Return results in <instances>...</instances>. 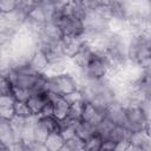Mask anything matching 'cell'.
<instances>
[{
    "label": "cell",
    "mask_w": 151,
    "mask_h": 151,
    "mask_svg": "<svg viewBox=\"0 0 151 151\" xmlns=\"http://www.w3.org/2000/svg\"><path fill=\"white\" fill-rule=\"evenodd\" d=\"M65 139L63 138V136L59 132H53L50 133L47 136V138L45 139V146L48 151H59L63 149Z\"/></svg>",
    "instance_id": "obj_10"
},
{
    "label": "cell",
    "mask_w": 151,
    "mask_h": 151,
    "mask_svg": "<svg viewBox=\"0 0 151 151\" xmlns=\"http://www.w3.org/2000/svg\"><path fill=\"white\" fill-rule=\"evenodd\" d=\"M81 111H83V101L71 104L67 117H70L73 120H81Z\"/></svg>",
    "instance_id": "obj_16"
},
{
    "label": "cell",
    "mask_w": 151,
    "mask_h": 151,
    "mask_svg": "<svg viewBox=\"0 0 151 151\" xmlns=\"http://www.w3.org/2000/svg\"><path fill=\"white\" fill-rule=\"evenodd\" d=\"M6 28H9V27L7 26V22H6V20H5L4 14H2V13H0V31L6 29Z\"/></svg>",
    "instance_id": "obj_21"
},
{
    "label": "cell",
    "mask_w": 151,
    "mask_h": 151,
    "mask_svg": "<svg viewBox=\"0 0 151 151\" xmlns=\"http://www.w3.org/2000/svg\"><path fill=\"white\" fill-rule=\"evenodd\" d=\"M26 1L32 4V5H39V4H42V2H45L47 0H26Z\"/></svg>",
    "instance_id": "obj_22"
},
{
    "label": "cell",
    "mask_w": 151,
    "mask_h": 151,
    "mask_svg": "<svg viewBox=\"0 0 151 151\" xmlns=\"http://www.w3.org/2000/svg\"><path fill=\"white\" fill-rule=\"evenodd\" d=\"M0 150H8V147H7L1 140H0Z\"/></svg>",
    "instance_id": "obj_23"
},
{
    "label": "cell",
    "mask_w": 151,
    "mask_h": 151,
    "mask_svg": "<svg viewBox=\"0 0 151 151\" xmlns=\"http://www.w3.org/2000/svg\"><path fill=\"white\" fill-rule=\"evenodd\" d=\"M101 143L103 139L94 133L93 136H91L88 139L84 140V150H88V151H98L101 147Z\"/></svg>",
    "instance_id": "obj_15"
},
{
    "label": "cell",
    "mask_w": 151,
    "mask_h": 151,
    "mask_svg": "<svg viewBox=\"0 0 151 151\" xmlns=\"http://www.w3.org/2000/svg\"><path fill=\"white\" fill-rule=\"evenodd\" d=\"M105 118H107L109 120H111L113 124L116 125H122L124 126L125 122H126V117H125V107L123 105L122 101H119L118 99L113 100L105 111Z\"/></svg>",
    "instance_id": "obj_4"
},
{
    "label": "cell",
    "mask_w": 151,
    "mask_h": 151,
    "mask_svg": "<svg viewBox=\"0 0 151 151\" xmlns=\"http://www.w3.org/2000/svg\"><path fill=\"white\" fill-rule=\"evenodd\" d=\"M114 125H116V124H113L111 120H109L107 118L104 117V118L96 125V133H97L103 140H105V139L109 138L110 132L112 131V129H113Z\"/></svg>",
    "instance_id": "obj_12"
},
{
    "label": "cell",
    "mask_w": 151,
    "mask_h": 151,
    "mask_svg": "<svg viewBox=\"0 0 151 151\" xmlns=\"http://www.w3.org/2000/svg\"><path fill=\"white\" fill-rule=\"evenodd\" d=\"M114 149H116V143H113L112 140H109V139L103 140L100 150H114Z\"/></svg>",
    "instance_id": "obj_20"
},
{
    "label": "cell",
    "mask_w": 151,
    "mask_h": 151,
    "mask_svg": "<svg viewBox=\"0 0 151 151\" xmlns=\"http://www.w3.org/2000/svg\"><path fill=\"white\" fill-rule=\"evenodd\" d=\"M19 5V0H0V13H9Z\"/></svg>",
    "instance_id": "obj_18"
},
{
    "label": "cell",
    "mask_w": 151,
    "mask_h": 151,
    "mask_svg": "<svg viewBox=\"0 0 151 151\" xmlns=\"http://www.w3.org/2000/svg\"><path fill=\"white\" fill-rule=\"evenodd\" d=\"M54 22H57L64 37H83L84 34L85 27L81 18L61 13Z\"/></svg>",
    "instance_id": "obj_3"
},
{
    "label": "cell",
    "mask_w": 151,
    "mask_h": 151,
    "mask_svg": "<svg viewBox=\"0 0 151 151\" xmlns=\"http://www.w3.org/2000/svg\"><path fill=\"white\" fill-rule=\"evenodd\" d=\"M130 134L131 132L127 131L124 126L122 125H114L112 131L110 132V136H109V140H112L113 143H122V142H127L129 138H130Z\"/></svg>",
    "instance_id": "obj_11"
},
{
    "label": "cell",
    "mask_w": 151,
    "mask_h": 151,
    "mask_svg": "<svg viewBox=\"0 0 151 151\" xmlns=\"http://www.w3.org/2000/svg\"><path fill=\"white\" fill-rule=\"evenodd\" d=\"M129 143L136 147L137 151H150L151 150V137L149 130L137 131L130 134Z\"/></svg>",
    "instance_id": "obj_5"
},
{
    "label": "cell",
    "mask_w": 151,
    "mask_h": 151,
    "mask_svg": "<svg viewBox=\"0 0 151 151\" xmlns=\"http://www.w3.org/2000/svg\"><path fill=\"white\" fill-rule=\"evenodd\" d=\"M39 124L48 132H59L60 129V120L55 118L53 114H41L39 116Z\"/></svg>",
    "instance_id": "obj_8"
},
{
    "label": "cell",
    "mask_w": 151,
    "mask_h": 151,
    "mask_svg": "<svg viewBox=\"0 0 151 151\" xmlns=\"http://www.w3.org/2000/svg\"><path fill=\"white\" fill-rule=\"evenodd\" d=\"M85 76L92 79H100L107 77L110 72V64L105 52H99L94 50V54L91 60L83 68Z\"/></svg>",
    "instance_id": "obj_2"
},
{
    "label": "cell",
    "mask_w": 151,
    "mask_h": 151,
    "mask_svg": "<svg viewBox=\"0 0 151 151\" xmlns=\"http://www.w3.org/2000/svg\"><path fill=\"white\" fill-rule=\"evenodd\" d=\"M74 131H76V136H78L83 140H86L96 133V125L85 120H79L76 124Z\"/></svg>",
    "instance_id": "obj_9"
},
{
    "label": "cell",
    "mask_w": 151,
    "mask_h": 151,
    "mask_svg": "<svg viewBox=\"0 0 151 151\" xmlns=\"http://www.w3.org/2000/svg\"><path fill=\"white\" fill-rule=\"evenodd\" d=\"M46 78H47L46 85H47L48 92H53L60 96H66L79 88L78 80L73 74H71L67 71L55 76L46 77Z\"/></svg>",
    "instance_id": "obj_1"
},
{
    "label": "cell",
    "mask_w": 151,
    "mask_h": 151,
    "mask_svg": "<svg viewBox=\"0 0 151 151\" xmlns=\"http://www.w3.org/2000/svg\"><path fill=\"white\" fill-rule=\"evenodd\" d=\"M13 111H14V116H19V117H24V118L33 114L26 101L14 100V103H13Z\"/></svg>",
    "instance_id": "obj_14"
},
{
    "label": "cell",
    "mask_w": 151,
    "mask_h": 151,
    "mask_svg": "<svg viewBox=\"0 0 151 151\" xmlns=\"http://www.w3.org/2000/svg\"><path fill=\"white\" fill-rule=\"evenodd\" d=\"M25 145V150H32V151H47L45 143L39 142V140H32Z\"/></svg>",
    "instance_id": "obj_19"
},
{
    "label": "cell",
    "mask_w": 151,
    "mask_h": 151,
    "mask_svg": "<svg viewBox=\"0 0 151 151\" xmlns=\"http://www.w3.org/2000/svg\"><path fill=\"white\" fill-rule=\"evenodd\" d=\"M66 151H78V150H84V140L80 139L78 136H73L68 139H65L63 149Z\"/></svg>",
    "instance_id": "obj_13"
},
{
    "label": "cell",
    "mask_w": 151,
    "mask_h": 151,
    "mask_svg": "<svg viewBox=\"0 0 151 151\" xmlns=\"http://www.w3.org/2000/svg\"><path fill=\"white\" fill-rule=\"evenodd\" d=\"M104 117H105V112L103 110L96 107L91 103H83L81 120H85L93 125H97Z\"/></svg>",
    "instance_id": "obj_6"
},
{
    "label": "cell",
    "mask_w": 151,
    "mask_h": 151,
    "mask_svg": "<svg viewBox=\"0 0 151 151\" xmlns=\"http://www.w3.org/2000/svg\"><path fill=\"white\" fill-rule=\"evenodd\" d=\"M28 64H29V66L35 72L44 74V72H45V70H46V67L48 65V59H47L46 54L42 51H40L39 48H37L34 51V53L32 54V57L29 58Z\"/></svg>",
    "instance_id": "obj_7"
},
{
    "label": "cell",
    "mask_w": 151,
    "mask_h": 151,
    "mask_svg": "<svg viewBox=\"0 0 151 151\" xmlns=\"http://www.w3.org/2000/svg\"><path fill=\"white\" fill-rule=\"evenodd\" d=\"M31 93L28 90L25 88H20V87H13L12 86V97L14 98V100L18 101H27V99L29 98Z\"/></svg>",
    "instance_id": "obj_17"
}]
</instances>
